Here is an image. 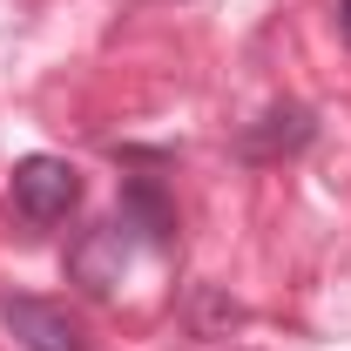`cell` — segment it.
Returning a JSON list of instances; mask_svg holds the SVG:
<instances>
[{
	"instance_id": "obj_5",
	"label": "cell",
	"mask_w": 351,
	"mask_h": 351,
	"mask_svg": "<svg viewBox=\"0 0 351 351\" xmlns=\"http://www.w3.org/2000/svg\"><path fill=\"white\" fill-rule=\"evenodd\" d=\"M122 230L142 237L149 250H176V196L162 176H122Z\"/></svg>"
},
{
	"instance_id": "obj_6",
	"label": "cell",
	"mask_w": 351,
	"mask_h": 351,
	"mask_svg": "<svg viewBox=\"0 0 351 351\" xmlns=\"http://www.w3.org/2000/svg\"><path fill=\"white\" fill-rule=\"evenodd\" d=\"M338 34H345V47H351V0H338Z\"/></svg>"
},
{
	"instance_id": "obj_2",
	"label": "cell",
	"mask_w": 351,
	"mask_h": 351,
	"mask_svg": "<svg viewBox=\"0 0 351 351\" xmlns=\"http://www.w3.org/2000/svg\"><path fill=\"white\" fill-rule=\"evenodd\" d=\"M311 142H317V108L311 101H270L257 122H243L237 129V162H250V169H270V162H291V156H304Z\"/></svg>"
},
{
	"instance_id": "obj_4",
	"label": "cell",
	"mask_w": 351,
	"mask_h": 351,
	"mask_svg": "<svg viewBox=\"0 0 351 351\" xmlns=\"http://www.w3.org/2000/svg\"><path fill=\"white\" fill-rule=\"evenodd\" d=\"M122 263H129V230L122 223H88L82 237L68 243V277L82 284L88 298H108L122 284Z\"/></svg>"
},
{
	"instance_id": "obj_3",
	"label": "cell",
	"mask_w": 351,
	"mask_h": 351,
	"mask_svg": "<svg viewBox=\"0 0 351 351\" xmlns=\"http://www.w3.org/2000/svg\"><path fill=\"white\" fill-rule=\"evenodd\" d=\"M0 324H7V338L21 351H95L82 331V317L68 304H54V298H0Z\"/></svg>"
},
{
	"instance_id": "obj_1",
	"label": "cell",
	"mask_w": 351,
	"mask_h": 351,
	"mask_svg": "<svg viewBox=\"0 0 351 351\" xmlns=\"http://www.w3.org/2000/svg\"><path fill=\"white\" fill-rule=\"evenodd\" d=\"M7 210L27 230H54L82 210V169L68 156H21L7 169Z\"/></svg>"
}]
</instances>
